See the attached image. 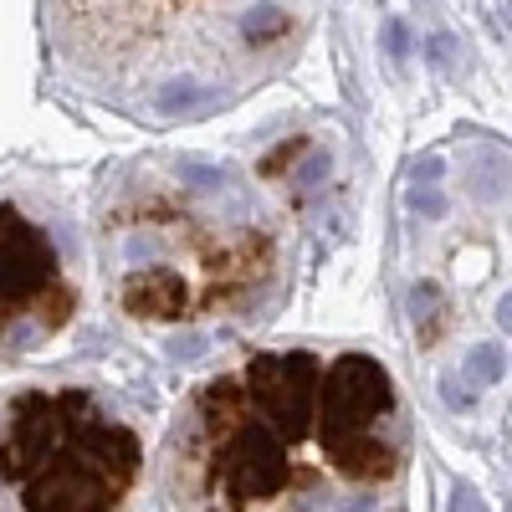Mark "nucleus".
<instances>
[{"mask_svg":"<svg viewBox=\"0 0 512 512\" xmlns=\"http://www.w3.org/2000/svg\"><path fill=\"white\" fill-rule=\"evenodd\" d=\"M62 57L108 98L195 118L292 52V0H52Z\"/></svg>","mask_w":512,"mask_h":512,"instance_id":"nucleus-1","label":"nucleus"},{"mask_svg":"<svg viewBox=\"0 0 512 512\" xmlns=\"http://www.w3.org/2000/svg\"><path fill=\"white\" fill-rule=\"evenodd\" d=\"M323 456V359L251 354L195 395L180 436V487L195 512H251L318 487ZM333 472V466H328Z\"/></svg>","mask_w":512,"mask_h":512,"instance_id":"nucleus-2","label":"nucleus"},{"mask_svg":"<svg viewBox=\"0 0 512 512\" xmlns=\"http://www.w3.org/2000/svg\"><path fill=\"white\" fill-rule=\"evenodd\" d=\"M139 461V436L82 390H31L0 415V482L26 512H118Z\"/></svg>","mask_w":512,"mask_h":512,"instance_id":"nucleus-3","label":"nucleus"},{"mask_svg":"<svg viewBox=\"0 0 512 512\" xmlns=\"http://www.w3.org/2000/svg\"><path fill=\"white\" fill-rule=\"evenodd\" d=\"M72 287L52 241L0 200V349H31L72 318Z\"/></svg>","mask_w":512,"mask_h":512,"instance_id":"nucleus-4","label":"nucleus"},{"mask_svg":"<svg viewBox=\"0 0 512 512\" xmlns=\"http://www.w3.org/2000/svg\"><path fill=\"white\" fill-rule=\"evenodd\" d=\"M328 175V154H313L303 169H297V185H313V180H323Z\"/></svg>","mask_w":512,"mask_h":512,"instance_id":"nucleus-5","label":"nucleus"},{"mask_svg":"<svg viewBox=\"0 0 512 512\" xmlns=\"http://www.w3.org/2000/svg\"><path fill=\"white\" fill-rule=\"evenodd\" d=\"M415 210H425V216H441L446 200H441V195H415Z\"/></svg>","mask_w":512,"mask_h":512,"instance_id":"nucleus-6","label":"nucleus"},{"mask_svg":"<svg viewBox=\"0 0 512 512\" xmlns=\"http://www.w3.org/2000/svg\"><path fill=\"white\" fill-rule=\"evenodd\" d=\"M441 175V159H425V164H415V180H436Z\"/></svg>","mask_w":512,"mask_h":512,"instance_id":"nucleus-7","label":"nucleus"},{"mask_svg":"<svg viewBox=\"0 0 512 512\" xmlns=\"http://www.w3.org/2000/svg\"><path fill=\"white\" fill-rule=\"evenodd\" d=\"M390 52L405 57V26H390Z\"/></svg>","mask_w":512,"mask_h":512,"instance_id":"nucleus-8","label":"nucleus"}]
</instances>
